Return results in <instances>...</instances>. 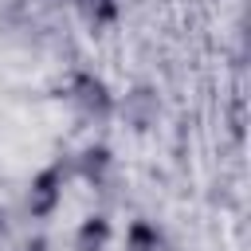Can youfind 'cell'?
Returning <instances> with one entry per match:
<instances>
[{
	"instance_id": "6da1fadb",
	"label": "cell",
	"mask_w": 251,
	"mask_h": 251,
	"mask_svg": "<svg viewBox=\"0 0 251 251\" xmlns=\"http://www.w3.org/2000/svg\"><path fill=\"white\" fill-rule=\"evenodd\" d=\"M67 98L86 122H106L114 114V94L106 90V82L94 71H75L67 82Z\"/></svg>"
},
{
	"instance_id": "7a4b0ae2",
	"label": "cell",
	"mask_w": 251,
	"mask_h": 251,
	"mask_svg": "<svg viewBox=\"0 0 251 251\" xmlns=\"http://www.w3.org/2000/svg\"><path fill=\"white\" fill-rule=\"evenodd\" d=\"M63 165H47L35 180H31V192H27V212L31 216H51L59 196H63Z\"/></svg>"
},
{
	"instance_id": "3957f363",
	"label": "cell",
	"mask_w": 251,
	"mask_h": 251,
	"mask_svg": "<svg viewBox=\"0 0 251 251\" xmlns=\"http://www.w3.org/2000/svg\"><path fill=\"white\" fill-rule=\"evenodd\" d=\"M157 94L149 90V86H137L133 94H126V106H122V114H126V122L133 126V129H149L153 122H157Z\"/></svg>"
},
{
	"instance_id": "277c9868",
	"label": "cell",
	"mask_w": 251,
	"mask_h": 251,
	"mask_svg": "<svg viewBox=\"0 0 251 251\" xmlns=\"http://www.w3.org/2000/svg\"><path fill=\"white\" fill-rule=\"evenodd\" d=\"M110 165H114L110 149H106V145H90V149H82V153H78L75 173H78L82 180H90L94 188H102V184L110 180Z\"/></svg>"
},
{
	"instance_id": "5b68a950",
	"label": "cell",
	"mask_w": 251,
	"mask_h": 251,
	"mask_svg": "<svg viewBox=\"0 0 251 251\" xmlns=\"http://www.w3.org/2000/svg\"><path fill=\"white\" fill-rule=\"evenodd\" d=\"M106 239H110V220H102V216H90V220L78 227V235H75V247H78V251H102V247H106Z\"/></svg>"
},
{
	"instance_id": "8992f818",
	"label": "cell",
	"mask_w": 251,
	"mask_h": 251,
	"mask_svg": "<svg viewBox=\"0 0 251 251\" xmlns=\"http://www.w3.org/2000/svg\"><path fill=\"white\" fill-rule=\"evenodd\" d=\"M126 247H129V251H161V231H157L153 224L137 220V224L129 227V235H126Z\"/></svg>"
},
{
	"instance_id": "52a82bcc",
	"label": "cell",
	"mask_w": 251,
	"mask_h": 251,
	"mask_svg": "<svg viewBox=\"0 0 251 251\" xmlns=\"http://www.w3.org/2000/svg\"><path fill=\"white\" fill-rule=\"evenodd\" d=\"M0 235H4V208H0Z\"/></svg>"
}]
</instances>
